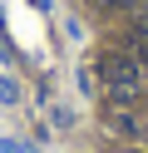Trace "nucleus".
<instances>
[{
    "mask_svg": "<svg viewBox=\"0 0 148 153\" xmlns=\"http://www.w3.org/2000/svg\"><path fill=\"white\" fill-rule=\"evenodd\" d=\"M99 79L114 89L118 104H128L138 94V59L133 54H99Z\"/></svg>",
    "mask_w": 148,
    "mask_h": 153,
    "instance_id": "1",
    "label": "nucleus"
},
{
    "mask_svg": "<svg viewBox=\"0 0 148 153\" xmlns=\"http://www.w3.org/2000/svg\"><path fill=\"white\" fill-rule=\"evenodd\" d=\"M128 50H133V59H138V64L148 59V30H143V25H133V30H128Z\"/></svg>",
    "mask_w": 148,
    "mask_h": 153,
    "instance_id": "2",
    "label": "nucleus"
},
{
    "mask_svg": "<svg viewBox=\"0 0 148 153\" xmlns=\"http://www.w3.org/2000/svg\"><path fill=\"white\" fill-rule=\"evenodd\" d=\"M104 5H109V10H128V0H104Z\"/></svg>",
    "mask_w": 148,
    "mask_h": 153,
    "instance_id": "3",
    "label": "nucleus"
},
{
    "mask_svg": "<svg viewBox=\"0 0 148 153\" xmlns=\"http://www.w3.org/2000/svg\"><path fill=\"white\" fill-rule=\"evenodd\" d=\"M133 153H138V148H133Z\"/></svg>",
    "mask_w": 148,
    "mask_h": 153,
    "instance_id": "4",
    "label": "nucleus"
}]
</instances>
